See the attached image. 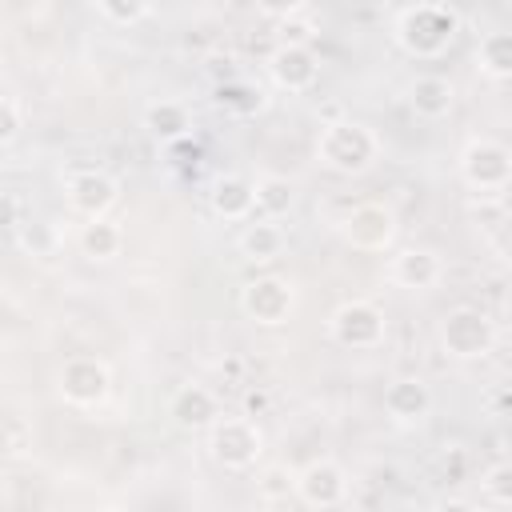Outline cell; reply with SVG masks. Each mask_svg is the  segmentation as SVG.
Returning <instances> with one entry per match:
<instances>
[{
    "mask_svg": "<svg viewBox=\"0 0 512 512\" xmlns=\"http://www.w3.org/2000/svg\"><path fill=\"white\" fill-rule=\"evenodd\" d=\"M168 416L184 432H208L220 420V404L204 384H180L168 400Z\"/></svg>",
    "mask_w": 512,
    "mask_h": 512,
    "instance_id": "obj_15",
    "label": "cell"
},
{
    "mask_svg": "<svg viewBox=\"0 0 512 512\" xmlns=\"http://www.w3.org/2000/svg\"><path fill=\"white\" fill-rule=\"evenodd\" d=\"M452 104H456V88L444 76H416L408 84V108L420 120H444L452 112Z\"/></svg>",
    "mask_w": 512,
    "mask_h": 512,
    "instance_id": "obj_17",
    "label": "cell"
},
{
    "mask_svg": "<svg viewBox=\"0 0 512 512\" xmlns=\"http://www.w3.org/2000/svg\"><path fill=\"white\" fill-rule=\"evenodd\" d=\"M104 512H124V508H104Z\"/></svg>",
    "mask_w": 512,
    "mask_h": 512,
    "instance_id": "obj_31",
    "label": "cell"
},
{
    "mask_svg": "<svg viewBox=\"0 0 512 512\" xmlns=\"http://www.w3.org/2000/svg\"><path fill=\"white\" fill-rule=\"evenodd\" d=\"M0 512H8V492H4V484H0Z\"/></svg>",
    "mask_w": 512,
    "mask_h": 512,
    "instance_id": "obj_30",
    "label": "cell"
},
{
    "mask_svg": "<svg viewBox=\"0 0 512 512\" xmlns=\"http://www.w3.org/2000/svg\"><path fill=\"white\" fill-rule=\"evenodd\" d=\"M252 196H256V212L260 220H284L296 204V184L288 176H276V172H264L252 180Z\"/></svg>",
    "mask_w": 512,
    "mask_h": 512,
    "instance_id": "obj_20",
    "label": "cell"
},
{
    "mask_svg": "<svg viewBox=\"0 0 512 512\" xmlns=\"http://www.w3.org/2000/svg\"><path fill=\"white\" fill-rule=\"evenodd\" d=\"M292 308H296V288L284 276H252L240 288V312L252 324L276 328V324H284L292 316Z\"/></svg>",
    "mask_w": 512,
    "mask_h": 512,
    "instance_id": "obj_9",
    "label": "cell"
},
{
    "mask_svg": "<svg viewBox=\"0 0 512 512\" xmlns=\"http://www.w3.org/2000/svg\"><path fill=\"white\" fill-rule=\"evenodd\" d=\"M264 68H268V80L284 92H308L320 80V56L312 52V44H284L280 40L264 56Z\"/></svg>",
    "mask_w": 512,
    "mask_h": 512,
    "instance_id": "obj_11",
    "label": "cell"
},
{
    "mask_svg": "<svg viewBox=\"0 0 512 512\" xmlns=\"http://www.w3.org/2000/svg\"><path fill=\"white\" fill-rule=\"evenodd\" d=\"M92 12L104 20V24H116V28H132L140 24L144 16H152V8L144 0H96Z\"/></svg>",
    "mask_w": 512,
    "mask_h": 512,
    "instance_id": "obj_25",
    "label": "cell"
},
{
    "mask_svg": "<svg viewBox=\"0 0 512 512\" xmlns=\"http://www.w3.org/2000/svg\"><path fill=\"white\" fill-rule=\"evenodd\" d=\"M460 32V12L448 8V4H412V8H400L396 12V24H392V36L396 44L416 56V60H436L440 52L452 48Z\"/></svg>",
    "mask_w": 512,
    "mask_h": 512,
    "instance_id": "obj_1",
    "label": "cell"
},
{
    "mask_svg": "<svg viewBox=\"0 0 512 512\" xmlns=\"http://www.w3.org/2000/svg\"><path fill=\"white\" fill-rule=\"evenodd\" d=\"M292 488H296V472H292L288 464H268V468H260V476H256V492H260V500H268V504L288 500Z\"/></svg>",
    "mask_w": 512,
    "mask_h": 512,
    "instance_id": "obj_26",
    "label": "cell"
},
{
    "mask_svg": "<svg viewBox=\"0 0 512 512\" xmlns=\"http://www.w3.org/2000/svg\"><path fill=\"white\" fill-rule=\"evenodd\" d=\"M216 104L232 116H256L264 108V92L252 80H224L216 88Z\"/></svg>",
    "mask_w": 512,
    "mask_h": 512,
    "instance_id": "obj_23",
    "label": "cell"
},
{
    "mask_svg": "<svg viewBox=\"0 0 512 512\" xmlns=\"http://www.w3.org/2000/svg\"><path fill=\"white\" fill-rule=\"evenodd\" d=\"M292 496H300L308 508L316 512H328V508H340L348 500V472L336 464V460H312L296 472V488Z\"/></svg>",
    "mask_w": 512,
    "mask_h": 512,
    "instance_id": "obj_10",
    "label": "cell"
},
{
    "mask_svg": "<svg viewBox=\"0 0 512 512\" xmlns=\"http://www.w3.org/2000/svg\"><path fill=\"white\" fill-rule=\"evenodd\" d=\"M340 236L356 252H388L396 240V212L380 200H364L340 220Z\"/></svg>",
    "mask_w": 512,
    "mask_h": 512,
    "instance_id": "obj_7",
    "label": "cell"
},
{
    "mask_svg": "<svg viewBox=\"0 0 512 512\" xmlns=\"http://www.w3.org/2000/svg\"><path fill=\"white\" fill-rule=\"evenodd\" d=\"M460 180L472 192L500 196L508 188V180H512V152H508V144L496 140V136H472L460 148Z\"/></svg>",
    "mask_w": 512,
    "mask_h": 512,
    "instance_id": "obj_3",
    "label": "cell"
},
{
    "mask_svg": "<svg viewBox=\"0 0 512 512\" xmlns=\"http://www.w3.org/2000/svg\"><path fill=\"white\" fill-rule=\"evenodd\" d=\"M380 404L392 424H424L432 412V388L420 376H396L384 384Z\"/></svg>",
    "mask_w": 512,
    "mask_h": 512,
    "instance_id": "obj_13",
    "label": "cell"
},
{
    "mask_svg": "<svg viewBox=\"0 0 512 512\" xmlns=\"http://www.w3.org/2000/svg\"><path fill=\"white\" fill-rule=\"evenodd\" d=\"M76 244H80V252L88 256V260H116L120 256V248H124V232L104 216V220H84V228H80V236H76Z\"/></svg>",
    "mask_w": 512,
    "mask_h": 512,
    "instance_id": "obj_22",
    "label": "cell"
},
{
    "mask_svg": "<svg viewBox=\"0 0 512 512\" xmlns=\"http://www.w3.org/2000/svg\"><path fill=\"white\" fill-rule=\"evenodd\" d=\"M116 196H120V184L100 168H80L64 180V200L84 220H104L112 212Z\"/></svg>",
    "mask_w": 512,
    "mask_h": 512,
    "instance_id": "obj_12",
    "label": "cell"
},
{
    "mask_svg": "<svg viewBox=\"0 0 512 512\" xmlns=\"http://www.w3.org/2000/svg\"><path fill=\"white\" fill-rule=\"evenodd\" d=\"M480 500L492 508H508L512 504V464L496 460L480 472Z\"/></svg>",
    "mask_w": 512,
    "mask_h": 512,
    "instance_id": "obj_24",
    "label": "cell"
},
{
    "mask_svg": "<svg viewBox=\"0 0 512 512\" xmlns=\"http://www.w3.org/2000/svg\"><path fill=\"white\" fill-rule=\"evenodd\" d=\"M0 288H4V276H0Z\"/></svg>",
    "mask_w": 512,
    "mask_h": 512,
    "instance_id": "obj_32",
    "label": "cell"
},
{
    "mask_svg": "<svg viewBox=\"0 0 512 512\" xmlns=\"http://www.w3.org/2000/svg\"><path fill=\"white\" fill-rule=\"evenodd\" d=\"M284 244H288V236H284V228L280 224H272V220H248L244 224V232L236 236V252L248 260V264H272L280 252H284Z\"/></svg>",
    "mask_w": 512,
    "mask_h": 512,
    "instance_id": "obj_18",
    "label": "cell"
},
{
    "mask_svg": "<svg viewBox=\"0 0 512 512\" xmlns=\"http://www.w3.org/2000/svg\"><path fill=\"white\" fill-rule=\"evenodd\" d=\"M208 204L220 220L228 224H248L256 216V196H252V180L240 172H220L208 188Z\"/></svg>",
    "mask_w": 512,
    "mask_h": 512,
    "instance_id": "obj_14",
    "label": "cell"
},
{
    "mask_svg": "<svg viewBox=\"0 0 512 512\" xmlns=\"http://www.w3.org/2000/svg\"><path fill=\"white\" fill-rule=\"evenodd\" d=\"M16 240L28 256H52L56 252V224L52 220H28V224H20Z\"/></svg>",
    "mask_w": 512,
    "mask_h": 512,
    "instance_id": "obj_27",
    "label": "cell"
},
{
    "mask_svg": "<svg viewBox=\"0 0 512 512\" xmlns=\"http://www.w3.org/2000/svg\"><path fill=\"white\" fill-rule=\"evenodd\" d=\"M56 388H60L64 404H72V408H96V404L108 400L112 376H108V364L96 360V356H68L60 364Z\"/></svg>",
    "mask_w": 512,
    "mask_h": 512,
    "instance_id": "obj_8",
    "label": "cell"
},
{
    "mask_svg": "<svg viewBox=\"0 0 512 512\" xmlns=\"http://www.w3.org/2000/svg\"><path fill=\"white\" fill-rule=\"evenodd\" d=\"M16 132H20V108L8 96H0V148H8Z\"/></svg>",
    "mask_w": 512,
    "mask_h": 512,
    "instance_id": "obj_28",
    "label": "cell"
},
{
    "mask_svg": "<svg viewBox=\"0 0 512 512\" xmlns=\"http://www.w3.org/2000/svg\"><path fill=\"white\" fill-rule=\"evenodd\" d=\"M380 156V136L364 120H328L316 136V160L336 176H364Z\"/></svg>",
    "mask_w": 512,
    "mask_h": 512,
    "instance_id": "obj_2",
    "label": "cell"
},
{
    "mask_svg": "<svg viewBox=\"0 0 512 512\" xmlns=\"http://www.w3.org/2000/svg\"><path fill=\"white\" fill-rule=\"evenodd\" d=\"M428 512H480V504H472V500H460V496H444V500H436Z\"/></svg>",
    "mask_w": 512,
    "mask_h": 512,
    "instance_id": "obj_29",
    "label": "cell"
},
{
    "mask_svg": "<svg viewBox=\"0 0 512 512\" xmlns=\"http://www.w3.org/2000/svg\"><path fill=\"white\" fill-rule=\"evenodd\" d=\"M476 68L488 80H508L512 76V32H504V28L484 32L476 44Z\"/></svg>",
    "mask_w": 512,
    "mask_h": 512,
    "instance_id": "obj_21",
    "label": "cell"
},
{
    "mask_svg": "<svg viewBox=\"0 0 512 512\" xmlns=\"http://www.w3.org/2000/svg\"><path fill=\"white\" fill-rule=\"evenodd\" d=\"M144 128L160 140V144H180L192 132V112L180 100H152L144 108Z\"/></svg>",
    "mask_w": 512,
    "mask_h": 512,
    "instance_id": "obj_19",
    "label": "cell"
},
{
    "mask_svg": "<svg viewBox=\"0 0 512 512\" xmlns=\"http://www.w3.org/2000/svg\"><path fill=\"white\" fill-rule=\"evenodd\" d=\"M444 276V264L432 248H400L388 264V280L396 288H408V292H424L432 288L436 280Z\"/></svg>",
    "mask_w": 512,
    "mask_h": 512,
    "instance_id": "obj_16",
    "label": "cell"
},
{
    "mask_svg": "<svg viewBox=\"0 0 512 512\" xmlns=\"http://www.w3.org/2000/svg\"><path fill=\"white\" fill-rule=\"evenodd\" d=\"M384 332H388V320L372 300H344L328 316V340L340 348H352V352L380 348Z\"/></svg>",
    "mask_w": 512,
    "mask_h": 512,
    "instance_id": "obj_6",
    "label": "cell"
},
{
    "mask_svg": "<svg viewBox=\"0 0 512 512\" xmlns=\"http://www.w3.org/2000/svg\"><path fill=\"white\" fill-rule=\"evenodd\" d=\"M440 348L452 360H484L496 348V324L472 304H456L440 320Z\"/></svg>",
    "mask_w": 512,
    "mask_h": 512,
    "instance_id": "obj_4",
    "label": "cell"
},
{
    "mask_svg": "<svg viewBox=\"0 0 512 512\" xmlns=\"http://www.w3.org/2000/svg\"><path fill=\"white\" fill-rule=\"evenodd\" d=\"M208 452L220 468L228 472H244L260 460L264 452V432L256 428V420L248 416H220L212 428H208Z\"/></svg>",
    "mask_w": 512,
    "mask_h": 512,
    "instance_id": "obj_5",
    "label": "cell"
}]
</instances>
